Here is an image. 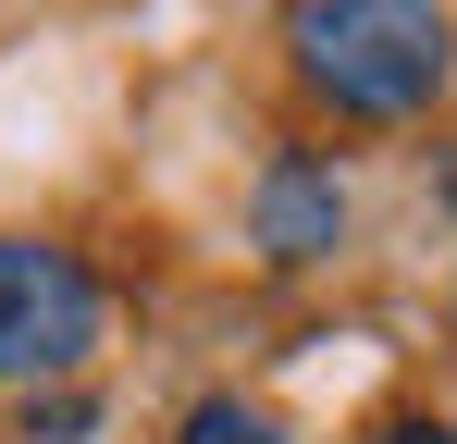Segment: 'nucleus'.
<instances>
[{"mask_svg": "<svg viewBox=\"0 0 457 444\" xmlns=\"http://www.w3.org/2000/svg\"><path fill=\"white\" fill-rule=\"evenodd\" d=\"M297 62L321 99H346V111H433L457 74V25L445 12H420V0H309L297 12Z\"/></svg>", "mask_w": 457, "mask_h": 444, "instance_id": "nucleus-1", "label": "nucleus"}, {"mask_svg": "<svg viewBox=\"0 0 457 444\" xmlns=\"http://www.w3.org/2000/svg\"><path fill=\"white\" fill-rule=\"evenodd\" d=\"M99 358V272L50 234H0V382H75Z\"/></svg>", "mask_w": 457, "mask_h": 444, "instance_id": "nucleus-2", "label": "nucleus"}, {"mask_svg": "<svg viewBox=\"0 0 457 444\" xmlns=\"http://www.w3.org/2000/svg\"><path fill=\"white\" fill-rule=\"evenodd\" d=\"M247 222H260V259H334V234H346V185H334V160H309V148H285L272 173H260V198H247Z\"/></svg>", "mask_w": 457, "mask_h": 444, "instance_id": "nucleus-3", "label": "nucleus"}, {"mask_svg": "<svg viewBox=\"0 0 457 444\" xmlns=\"http://www.w3.org/2000/svg\"><path fill=\"white\" fill-rule=\"evenodd\" d=\"M173 444H297V432H285V420H272L260 395H198V407H186V432H173Z\"/></svg>", "mask_w": 457, "mask_h": 444, "instance_id": "nucleus-4", "label": "nucleus"}, {"mask_svg": "<svg viewBox=\"0 0 457 444\" xmlns=\"http://www.w3.org/2000/svg\"><path fill=\"white\" fill-rule=\"evenodd\" d=\"M371 444H457V420H383Z\"/></svg>", "mask_w": 457, "mask_h": 444, "instance_id": "nucleus-5", "label": "nucleus"}, {"mask_svg": "<svg viewBox=\"0 0 457 444\" xmlns=\"http://www.w3.org/2000/svg\"><path fill=\"white\" fill-rule=\"evenodd\" d=\"M433 198H445V210H457V160H445V173H433Z\"/></svg>", "mask_w": 457, "mask_h": 444, "instance_id": "nucleus-6", "label": "nucleus"}]
</instances>
